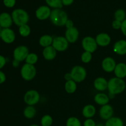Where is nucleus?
<instances>
[{
  "label": "nucleus",
  "instance_id": "nucleus-31",
  "mask_svg": "<svg viewBox=\"0 0 126 126\" xmlns=\"http://www.w3.org/2000/svg\"><path fill=\"white\" fill-rule=\"evenodd\" d=\"M52 123V118L49 114H46L43 116L41 119V124L42 126H51Z\"/></svg>",
  "mask_w": 126,
  "mask_h": 126
},
{
  "label": "nucleus",
  "instance_id": "nucleus-41",
  "mask_svg": "<svg viewBox=\"0 0 126 126\" xmlns=\"http://www.w3.org/2000/svg\"><path fill=\"white\" fill-rule=\"evenodd\" d=\"M62 1L63 6H70L74 2V0H62Z\"/></svg>",
  "mask_w": 126,
  "mask_h": 126
},
{
  "label": "nucleus",
  "instance_id": "nucleus-8",
  "mask_svg": "<svg viewBox=\"0 0 126 126\" xmlns=\"http://www.w3.org/2000/svg\"><path fill=\"white\" fill-rule=\"evenodd\" d=\"M82 46L85 51L92 54L97 50L98 45L95 39L91 36H86L82 40Z\"/></svg>",
  "mask_w": 126,
  "mask_h": 126
},
{
  "label": "nucleus",
  "instance_id": "nucleus-30",
  "mask_svg": "<svg viewBox=\"0 0 126 126\" xmlns=\"http://www.w3.org/2000/svg\"><path fill=\"white\" fill-rule=\"evenodd\" d=\"M38 60V57L37 54L35 53H30L26 59V63L30 64V65H34L37 63Z\"/></svg>",
  "mask_w": 126,
  "mask_h": 126
},
{
  "label": "nucleus",
  "instance_id": "nucleus-20",
  "mask_svg": "<svg viewBox=\"0 0 126 126\" xmlns=\"http://www.w3.org/2000/svg\"><path fill=\"white\" fill-rule=\"evenodd\" d=\"M116 77L123 79L126 77V64L124 63H119L116 64L114 70Z\"/></svg>",
  "mask_w": 126,
  "mask_h": 126
},
{
  "label": "nucleus",
  "instance_id": "nucleus-23",
  "mask_svg": "<svg viewBox=\"0 0 126 126\" xmlns=\"http://www.w3.org/2000/svg\"><path fill=\"white\" fill-rule=\"evenodd\" d=\"M53 39L54 38L52 36L49 34H44L42 36L39 40V44H40L41 46L43 47H46L52 46L53 43Z\"/></svg>",
  "mask_w": 126,
  "mask_h": 126
},
{
  "label": "nucleus",
  "instance_id": "nucleus-29",
  "mask_svg": "<svg viewBox=\"0 0 126 126\" xmlns=\"http://www.w3.org/2000/svg\"><path fill=\"white\" fill-rule=\"evenodd\" d=\"M114 18L115 20L123 22L126 18V13L125 11L121 9H118L114 13Z\"/></svg>",
  "mask_w": 126,
  "mask_h": 126
},
{
  "label": "nucleus",
  "instance_id": "nucleus-5",
  "mask_svg": "<svg viewBox=\"0 0 126 126\" xmlns=\"http://www.w3.org/2000/svg\"><path fill=\"white\" fill-rule=\"evenodd\" d=\"M71 76L74 81L76 83L81 82L86 79L87 76V71L86 69L82 66H75L71 70Z\"/></svg>",
  "mask_w": 126,
  "mask_h": 126
},
{
  "label": "nucleus",
  "instance_id": "nucleus-7",
  "mask_svg": "<svg viewBox=\"0 0 126 126\" xmlns=\"http://www.w3.org/2000/svg\"><path fill=\"white\" fill-rule=\"evenodd\" d=\"M29 49L25 46H19L14 49L13 56L14 60L20 62L25 60L27 56L29 54Z\"/></svg>",
  "mask_w": 126,
  "mask_h": 126
},
{
  "label": "nucleus",
  "instance_id": "nucleus-17",
  "mask_svg": "<svg viewBox=\"0 0 126 126\" xmlns=\"http://www.w3.org/2000/svg\"><path fill=\"white\" fill-rule=\"evenodd\" d=\"M95 89L98 91H104L108 89V81L103 77H98L94 82Z\"/></svg>",
  "mask_w": 126,
  "mask_h": 126
},
{
  "label": "nucleus",
  "instance_id": "nucleus-9",
  "mask_svg": "<svg viewBox=\"0 0 126 126\" xmlns=\"http://www.w3.org/2000/svg\"><path fill=\"white\" fill-rule=\"evenodd\" d=\"M68 43L65 37L57 36L54 38L52 46L57 51L63 52L68 47Z\"/></svg>",
  "mask_w": 126,
  "mask_h": 126
},
{
  "label": "nucleus",
  "instance_id": "nucleus-46",
  "mask_svg": "<svg viewBox=\"0 0 126 126\" xmlns=\"http://www.w3.org/2000/svg\"><path fill=\"white\" fill-rule=\"evenodd\" d=\"M30 126H39L37 125V124H32V125H30Z\"/></svg>",
  "mask_w": 126,
  "mask_h": 126
},
{
  "label": "nucleus",
  "instance_id": "nucleus-39",
  "mask_svg": "<svg viewBox=\"0 0 126 126\" xmlns=\"http://www.w3.org/2000/svg\"><path fill=\"white\" fill-rule=\"evenodd\" d=\"M65 27H66V29H69V28H71L72 27H74V23L71 20L68 19L66 21V23H65Z\"/></svg>",
  "mask_w": 126,
  "mask_h": 126
},
{
  "label": "nucleus",
  "instance_id": "nucleus-43",
  "mask_svg": "<svg viewBox=\"0 0 126 126\" xmlns=\"http://www.w3.org/2000/svg\"><path fill=\"white\" fill-rule=\"evenodd\" d=\"M20 62L18 61V60H14L13 62H12V65H13L14 67H18L19 66Z\"/></svg>",
  "mask_w": 126,
  "mask_h": 126
},
{
  "label": "nucleus",
  "instance_id": "nucleus-28",
  "mask_svg": "<svg viewBox=\"0 0 126 126\" xmlns=\"http://www.w3.org/2000/svg\"><path fill=\"white\" fill-rule=\"evenodd\" d=\"M18 32L23 37H27L30 35L31 33V29L28 24H25L19 27Z\"/></svg>",
  "mask_w": 126,
  "mask_h": 126
},
{
  "label": "nucleus",
  "instance_id": "nucleus-22",
  "mask_svg": "<svg viewBox=\"0 0 126 126\" xmlns=\"http://www.w3.org/2000/svg\"><path fill=\"white\" fill-rule=\"evenodd\" d=\"M94 101L97 104L103 106L108 104L110 101V98L106 94L98 93L95 95Z\"/></svg>",
  "mask_w": 126,
  "mask_h": 126
},
{
  "label": "nucleus",
  "instance_id": "nucleus-12",
  "mask_svg": "<svg viewBox=\"0 0 126 126\" xmlns=\"http://www.w3.org/2000/svg\"><path fill=\"white\" fill-rule=\"evenodd\" d=\"M116 66V63L114 59L111 57L105 58L102 63V67L105 71L111 73L114 71Z\"/></svg>",
  "mask_w": 126,
  "mask_h": 126
},
{
  "label": "nucleus",
  "instance_id": "nucleus-25",
  "mask_svg": "<svg viewBox=\"0 0 126 126\" xmlns=\"http://www.w3.org/2000/svg\"><path fill=\"white\" fill-rule=\"evenodd\" d=\"M105 126H124V123L121 118L112 117L107 121Z\"/></svg>",
  "mask_w": 126,
  "mask_h": 126
},
{
  "label": "nucleus",
  "instance_id": "nucleus-1",
  "mask_svg": "<svg viewBox=\"0 0 126 126\" xmlns=\"http://www.w3.org/2000/svg\"><path fill=\"white\" fill-rule=\"evenodd\" d=\"M49 18L52 23L57 27L65 25L66 21L68 20L67 13L62 9H54L51 11Z\"/></svg>",
  "mask_w": 126,
  "mask_h": 126
},
{
  "label": "nucleus",
  "instance_id": "nucleus-27",
  "mask_svg": "<svg viewBox=\"0 0 126 126\" xmlns=\"http://www.w3.org/2000/svg\"><path fill=\"white\" fill-rule=\"evenodd\" d=\"M47 4L49 7L54 9H62L63 7L62 0H46Z\"/></svg>",
  "mask_w": 126,
  "mask_h": 126
},
{
  "label": "nucleus",
  "instance_id": "nucleus-19",
  "mask_svg": "<svg viewBox=\"0 0 126 126\" xmlns=\"http://www.w3.org/2000/svg\"><path fill=\"white\" fill-rule=\"evenodd\" d=\"M43 55L44 59L47 60H52L56 57L57 50L54 49L52 46L44 47L43 51Z\"/></svg>",
  "mask_w": 126,
  "mask_h": 126
},
{
  "label": "nucleus",
  "instance_id": "nucleus-21",
  "mask_svg": "<svg viewBox=\"0 0 126 126\" xmlns=\"http://www.w3.org/2000/svg\"><path fill=\"white\" fill-rule=\"evenodd\" d=\"M82 115L86 119L92 118L96 113V109L92 105H87L82 109Z\"/></svg>",
  "mask_w": 126,
  "mask_h": 126
},
{
  "label": "nucleus",
  "instance_id": "nucleus-10",
  "mask_svg": "<svg viewBox=\"0 0 126 126\" xmlns=\"http://www.w3.org/2000/svg\"><path fill=\"white\" fill-rule=\"evenodd\" d=\"M51 11L48 6H41L36 11V17L39 20H44L50 17Z\"/></svg>",
  "mask_w": 126,
  "mask_h": 126
},
{
  "label": "nucleus",
  "instance_id": "nucleus-42",
  "mask_svg": "<svg viewBox=\"0 0 126 126\" xmlns=\"http://www.w3.org/2000/svg\"><path fill=\"white\" fill-rule=\"evenodd\" d=\"M64 78H65V80H66V81H70V80H73L72 76H71V73H69L65 74V76H64Z\"/></svg>",
  "mask_w": 126,
  "mask_h": 126
},
{
  "label": "nucleus",
  "instance_id": "nucleus-40",
  "mask_svg": "<svg viewBox=\"0 0 126 126\" xmlns=\"http://www.w3.org/2000/svg\"><path fill=\"white\" fill-rule=\"evenodd\" d=\"M6 79V77L5 74L2 71H0V84L4 83Z\"/></svg>",
  "mask_w": 126,
  "mask_h": 126
},
{
  "label": "nucleus",
  "instance_id": "nucleus-13",
  "mask_svg": "<svg viewBox=\"0 0 126 126\" xmlns=\"http://www.w3.org/2000/svg\"><path fill=\"white\" fill-rule=\"evenodd\" d=\"M114 111L113 108L110 105L107 104L102 106L99 110V114L100 118L103 120H108L113 117Z\"/></svg>",
  "mask_w": 126,
  "mask_h": 126
},
{
  "label": "nucleus",
  "instance_id": "nucleus-35",
  "mask_svg": "<svg viewBox=\"0 0 126 126\" xmlns=\"http://www.w3.org/2000/svg\"><path fill=\"white\" fill-rule=\"evenodd\" d=\"M121 26H122V22H120V21L114 20L113 21V22H112V27H113L114 30L121 29Z\"/></svg>",
  "mask_w": 126,
  "mask_h": 126
},
{
  "label": "nucleus",
  "instance_id": "nucleus-32",
  "mask_svg": "<svg viewBox=\"0 0 126 126\" xmlns=\"http://www.w3.org/2000/svg\"><path fill=\"white\" fill-rule=\"evenodd\" d=\"M66 126H81V123L78 118L70 117L66 121Z\"/></svg>",
  "mask_w": 126,
  "mask_h": 126
},
{
  "label": "nucleus",
  "instance_id": "nucleus-34",
  "mask_svg": "<svg viewBox=\"0 0 126 126\" xmlns=\"http://www.w3.org/2000/svg\"><path fill=\"white\" fill-rule=\"evenodd\" d=\"M16 0H3V3L6 7L8 8H12L15 6Z\"/></svg>",
  "mask_w": 126,
  "mask_h": 126
},
{
  "label": "nucleus",
  "instance_id": "nucleus-11",
  "mask_svg": "<svg viewBox=\"0 0 126 126\" xmlns=\"http://www.w3.org/2000/svg\"><path fill=\"white\" fill-rule=\"evenodd\" d=\"M1 39L7 44L12 43L16 39V34L14 32L9 28H2L1 30Z\"/></svg>",
  "mask_w": 126,
  "mask_h": 126
},
{
  "label": "nucleus",
  "instance_id": "nucleus-26",
  "mask_svg": "<svg viewBox=\"0 0 126 126\" xmlns=\"http://www.w3.org/2000/svg\"><path fill=\"white\" fill-rule=\"evenodd\" d=\"M77 89V84L75 81L73 80L66 81L65 84V89L66 92L68 94H73Z\"/></svg>",
  "mask_w": 126,
  "mask_h": 126
},
{
  "label": "nucleus",
  "instance_id": "nucleus-14",
  "mask_svg": "<svg viewBox=\"0 0 126 126\" xmlns=\"http://www.w3.org/2000/svg\"><path fill=\"white\" fill-rule=\"evenodd\" d=\"M65 37L70 43H74L79 38V31L76 27H73L69 29H66Z\"/></svg>",
  "mask_w": 126,
  "mask_h": 126
},
{
  "label": "nucleus",
  "instance_id": "nucleus-15",
  "mask_svg": "<svg viewBox=\"0 0 126 126\" xmlns=\"http://www.w3.org/2000/svg\"><path fill=\"white\" fill-rule=\"evenodd\" d=\"M13 20L12 16L7 12L0 14V27L2 28H9L12 26Z\"/></svg>",
  "mask_w": 126,
  "mask_h": 126
},
{
  "label": "nucleus",
  "instance_id": "nucleus-18",
  "mask_svg": "<svg viewBox=\"0 0 126 126\" xmlns=\"http://www.w3.org/2000/svg\"><path fill=\"white\" fill-rule=\"evenodd\" d=\"M113 50L118 55H124L126 54V41L119 40L116 42L113 46Z\"/></svg>",
  "mask_w": 126,
  "mask_h": 126
},
{
  "label": "nucleus",
  "instance_id": "nucleus-4",
  "mask_svg": "<svg viewBox=\"0 0 126 126\" xmlns=\"http://www.w3.org/2000/svg\"><path fill=\"white\" fill-rule=\"evenodd\" d=\"M20 74L23 79L25 81H31L35 77L36 70L34 65L25 63L21 68Z\"/></svg>",
  "mask_w": 126,
  "mask_h": 126
},
{
  "label": "nucleus",
  "instance_id": "nucleus-38",
  "mask_svg": "<svg viewBox=\"0 0 126 126\" xmlns=\"http://www.w3.org/2000/svg\"><path fill=\"white\" fill-rule=\"evenodd\" d=\"M121 30V32L123 33V34L126 36V18L122 22V26Z\"/></svg>",
  "mask_w": 126,
  "mask_h": 126
},
{
  "label": "nucleus",
  "instance_id": "nucleus-3",
  "mask_svg": "<svg viewBox=\"0 0 126 126\" xmlns=\"http://www.w3.org/2000/svg\"><path fill=\"white\" fill-rule=\"evenodd\" d=\"M13 22L18 27L27 24L29 22V15L26 11L22 9H16L11 14Z\"/></svg>",
  "mask_w": 126,
  "mask_h": 126
},
{
  "label": "nucleus",
  "instance_id": "nucleus-47",
  "mask_svg": "<svg viewBox=\"0 0 126 126\" xmlns=\"http://www.w3.org/2000/svg\"><path fill=\"white\" fill-rule=\"evenodd\" d=\"M1 37V31H0V38Z\"/></svg>",
  "mask_w": 126,
  "mask_h": 126
},
{
  "label": "nucleus",
  "instance_id": "nucleus-24",
  "mask_svg": "<svg viewBox=\"0 0 126 126\" xmlns=\"http://www.w3.org/2000/svg\"><path fill=\"white\" fill-rule=\"evenodd\" d=\"M36 114V110L33 106L28 105L23 110V115L27 119H32Z\"/></svg>",
  "mask_w": 126,
  "mask_h": 126
},
{
  "label": "nucleus",
  "instance_id": "nucleus-2",
  "mask_svg": "<svg viewBox=\"0 0 126 126\" xmlns=\"http://www.w3.org/2000/svg\"><path fill=\"white\" fill-rule=\"evenodd\" d=\"M126 82L123 79L112 78L108 81V89L109 93L114 95L122 93L126 89Z\"/></svg>",
  "mask_w": 126,
  "mask_h": 126
},
{
  "label": "nucleus",
  "instance_id": "nucleus-45",
  "mask_svg": "<svg viewBox=\"0 0 126 126\" xmlns=\"http://www.w3.org/2000/svg\"><path fill=\"white\" fill-rule=\"evenodd\" d=\"M96 126H105L102 124H96Z\"/></svg>",
  "mask_w": 126,
  "mask_h": 126
},
{
  "label": "nucleus",
  "instance_id": "nucleus-37",
  "mask_svg": "<svg viewBox=\"0 0 126 126\" xmlns=\"http://www.w3.org/2000/svg\"><path fill=\"white\" fill-rule=\"evenodd\" d=\"M6 63V59L2 55H0V70L5 66Z\"/></svg>",
  "mask_w": 126,
  "mask_h": 126
},
{
  "label": "nucleus",
  "instance_id": "nucleus-44",
  "mask_svg": "<svg viewBox=\"0 0 126 126\" xmlns=\"http://www.w3.org/2000/svg\"><path fill=\"white\" fill-rule=\"evenodd\" d=\"M108 97L110 98V99H111V98H114V97H115V95L113 94H111V93H109L108 94Z\"/></svg>",
  "mask_w": 126,
  "mask_h": 126
},
{
  "label": "nucleus",
  "instance_id": "nucleus-6",
  "mask_svg": "<svg viewBox=\"0 0 126 126\" xmlns=\"http://www.w3.org/2000/svg\"><path fill=\"white\" fill-rule=\"evenodd\" d=\"M24 102L30 106H34L37 104L40 100V95L36 90H30L24 95Z\"/></svg>",
  "mask_w": 126,
  "mask_h": 126
},
{
  "label": "nucleus",
  "instance_id": "nucleus-36",
  "mask_svg": "<svg viewBox=\"0 0 126 126\" xmlns=\"http://www.w3.org/2000/svg\"><path fill=\"white\" fill-rule=\"evenodd\" d=\"M84 126H96V124L94 121L91 118L87 119L84 123Z\"/></svg>",
  "mask_w": 126,
  "mask_h": 126
},
{
  "label": "nucleus",
  "instance_id": "nucleus-16",
  "mask_svg": "<svg viewBox=\"0 0 126 126\" xmlns=\"http://www.w3.org/2000/svg\"><path fill=\"white\" fill-rule=\"evenodd\" d=\"M95 41L97 45L101 47H105L109 45L111 43V37L107 33H101L97 35Z\"/></svg>",
  "mask_w": 126,
  "mask_h": 126
},
{
  "label": "nucleus",
  "instance_id": "nucleus-33",
  "mask_svg": "<svg viewBox=\"0 0 126 126\" xmlns=\"http://www.w3.org/2000/svg\"><path fill=\"white\" fill-rule=\"evenodd\" d=\"M81 61L85 63H88L91 61L92 59V53L89 52L85 51L81 55Z\"/></svg>",
  "mask_w": 126,
  "mask_h": 126
}]
</instances>
